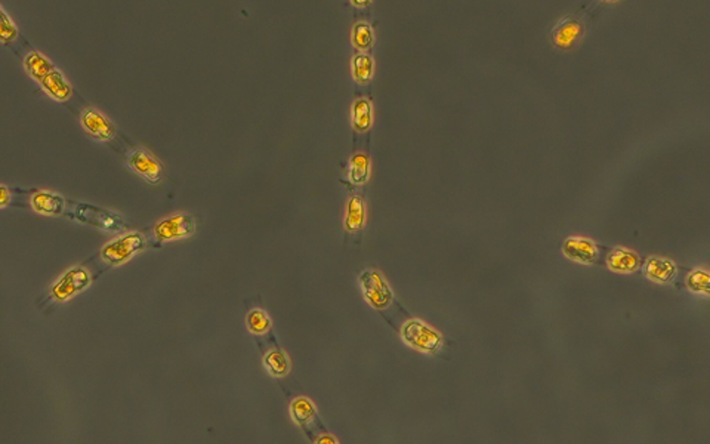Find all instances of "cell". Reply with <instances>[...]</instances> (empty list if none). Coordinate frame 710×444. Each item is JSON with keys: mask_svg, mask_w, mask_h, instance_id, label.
I'll return each instance as SVG.
<instances>
[{"mask_svg": "<svg viewBox=\"0 0 710 444\" xmlns=\"http://www.w3.org/2000/svg\"><path fill=\"white\" fill-rule=\"evenodd\" d=\"M30 201L31 208L44 215H61L66 211L64 197L51 191H34Z\"/></svg>", "mask_w": 710, "mask_h": 444, "instance_id": "cell-12", "label": "cell"}, {"mask_svg": "<svg viewBox=\"0 0 710 444\" xmlns=\"http://www.w3.org/2000/svg\"><path fill=\"white\" fill-rule=\"evenodd\" d=\"M360 285L364 296H366L369 304L373 308L385 310L392 304L394 293L380 273L375 270H367L361 273Z\"/></svg>", "mask_w": 710, "mask_h": 444, "instance_id": "cell-5", "label": "cell"}, {"mask_svg": "<svg viewBox=\"0 0 710 444\" xmlns=\"http://www.w3.org/2000/svg\"><path fill=\"white\" fill-rule=\"evenodd\" d=\"M83 129L99 141H111L116 135V128L110 120L95 109H86L80 116Z\"/></svg>", "mask_w": 710, "mask_h": 444, "instance_id": "cell-10", "label": "cell"}, {"mask_svg": "<svg viewBox=\"0 0 710 444\" xmlns=\"http://www.w3.org/2000/svg\"><path fill=\"white\" fill-rule=\"evenodd\" d=\"M353 5L354 6H369V5H372V2H369V0H354Z\"/></svg>", "mask_w": 710, "mask_h": 444, "instance_id": "cell-28", "label": "cell"}, {"mask_svg": "<svg viewBox=\"0 0 710 444\" xmlns=\"http://www.w3.org/2000/svg\"><path fill=\"white\" fill-rule=\"evenodd\" d=\"M584 27L577 18L567 16L557 24L552 30V42L557 48L562 51L573 49L579 40L583 37Z\"/></svg>", "mask_w": 710, "mask_h": 444, "instance_id": "cell-8", "label": "cell"}, {"mask_svg": "<svg viewBox=\"0 0 710 444\" xmlns=\"http://www.w3.org/2000/svg\"><path fill=\"white\" fill-rule=\"evenodd\" d=\"M353 44L360 51H367L373 45V30L366 23H358L353 31Z\"/></svg>", "mask_w": 710, "mask_h": 444, "instance_id": "cell-24", "label": "cell"}, {"mask_svg": "<svg viewBox=\"0 0 710 444\" xmlns=\"http://www.w3.org/2000/svg\"><path fill=\"white\" fill-rule=\"evenodd\" d=\"M290 412H292L293 419L299 423L300 427L308 425V423H311L317 418L314 405L305 397L296 398L290 405Z\"/></svg>", "mask_w": 710, "mask_h": 444, "instance_id": "cell-20", "label": "cell"}, {"mask_svg": "<svg viewBox=\"0 0 710 444\" xmlns=\"http://www.w3.org/2000/svg\"><path fill=\"white\" fill-rule=\"evenodd\" d=\"M364 218H366V209H364V201L361 196H353L348 201L345 227H347L350 233L360 231L364 226Z\"/></svg>", "mask_w": 710, "mask_h": 444, "instance_id": "cell-16", "label": "cell"}, {"mask_svg": "<svg viewBox=\"0 0 710 444\" xmlns=\"http://www.w3.org/2000/svg\"><path fill=\"white\" fill-rule=\"evenodd\" d=\"M158 241H173L191 237L196 233V221L191 215H175L158 221L153 227Z\"/></svg>", "mask_w": 710, "mask_h": 444, "instance_id": "cell-6", "label": "cell"}, {"mask_svg": "<svg viewBox=\"0 0 710 444\" xmlns=\"http://www.w3.org/2000/svg\"><path fill=\"white\" fill-rule=\"evenodd\" d=\"M128 165L132 171L147 179L150 184H160L163 181V166L150 153L142 148H133L128 153Z\"/></svg>", "mask_w": 710, "mask_h": 444, "instance_id": "cell-7", "label": "cell"}, {"mask_svg": "<svg viewBox=\"0 0 710 444\" xmlns=\"http://www.w3.org/2000/svg\"><path fill=\"white\" fill-rule=\"evenodd\" d=\"M16 36H18L16 27L14 26V23L11 21L6 12L2 9L0 11V40H2V44L8 45V44L14 42Z\"/></svg>", "mask_w": 710, "mask_h": 444, "instance_id": "cell-25", "label": "cell"}, {"mask_svg": "<svg viewBox=\"0 0 710 444\" xmlns=\"http://www.w3.org/2000/svg\"><path fill=\"white\" fill-rule=\"evenodd\" d=\"M246 323H248L249 331L255 335L267 333L271 328V320H270L268 314L263 310H259V308H255L248 314Z\"/></svg>", "mask_w": 710, "mask_h": 444, "instance_id": "cell-23", "label": "cell"}, {"mask_svg": "<svg viewBox=\"0 0 710 444\" xmlns=\"http://www.w3.org/2000/svg\"><path fill=\"white\" fill-rule=\"evenodd\" d=\"M40 85H42L44 91L55 101H67L73 94V89L67 84L63 73H59L58 70L45 77L42 82H40Z\"/></svg>", "mask_w": 710, "mask_h": 444, "instance_id": "cell-14", "label": "cell"}, {"mask_svg": "<svg viewBox=\"0 0 710 444\" xmlns=\"http://www.w3.org/2000/svg\"><path fill=\"white\" fill-rule=\"evenodd\" d=\"M0 193H2V196H0V206L6 208L8 201H9V190H8V187L6 186L0 187Z\"/></svg>", "mask_w": 710, "mask_h": 444, "instance_id": "cell-26", "label": "cell"}, {"mask_svg": "<svg viewBox=\"0 0 710 444\" xmlns=\"http://www.w3.org/2000/svg\"><path fill=\"white\" fill-rule=\"evenodd\" d=\"M315 443H338V440H335L332 435L329 434H324V437H320L315 440Z\"/></svg>", "mask_w": 710, "mask_h": 444, "instance_id": "cell-27", "label": "cell"}, {"mask_svg": "<svg viewBox=\"0 0 710 444\" xmlns=\"http://www.w3.org/2000/svg\"><path fill=\"white\" fill-rule=\"evenodd\" d=\"M370 172V158L369 156L357 153L351 157L350 161V179L354 184H366Z\"/></svg>", "mask_w": 710, "mask_h": 444, "instance_id": "cell-19", "label": "cell"}, {"mask_svg": "<svg viewBox=\"0 0 710 444\" xmlns=\"http://www.w3.org/2000/svg\"><path fill=\"white\" fill-rule=\"evenodd\" d=\"M74 218L83 224L106 230L110 233H120L125 228V221L120 215L88 203H80L74 209Z\"/></svg>", "mask_w": 710, "mask_h": 444, "instance_id": "cell-4", "label": "cell"}, {"mask_svg": "<svg viewBox=\"0 0 710 444\" xmlns=\"http://www.w3.org/2000/svg\"><path fill=\"white\" fill-rule=\"evenodd\" d=\"M24 69L27 70V73L34 79L37 80V82L40 84L45 77H48L51 73H54L56 69L55 66L49 61V59L42 55L40 52L37 51H33L30 52L26 58H24Z\"/></svg>", "mask_w": 710, "mask_h": 444, "instance_id": "cell-15", "label": "cell"}, {"mask_svg": "<svg viewBox=\"0 0 710 444\" xmlns=\"http://www.w3.org/2000/svg\"><path fill=\"white\" fill-rule=\"evenodd\" d=\"M686 288L697 295H710V276L703 270H693L686 277Z\"/></svg>", "mask_w": 710, "mask_h": 444, "instance_id": "cell-22", "label": "cell"}, {"mask_svg": "<svg viewBox=\"0 0 710 444\" xmlns=\"http://www.w3.org/2000/svg\"><path fill=\"white\" fill-rule=\"evenodd\" d=\"M562 252L567 258H570L580 264H595L599 258V248L589 238L572 237L567 238L562 245Z\"/></svg>", "mask_w": 710, "mask_h": 444, "instance_id": "cell-9", "label": "cell"}, {"mask_svg": "<svg viewBox=\"0 0 710 444\" xmlns=\"http://www.w3.org/2000/svg\"><path fill=\"white\" fill-rule=\"evenodd\" d=\"M373 122V111H372V104L367 99H358L354 103L353 107V125L355 131L358 132H366L370 129Z\"/></svg>", "mask_w": 710, "mask_h": 444, "instance_id": "cell-18", "label": "cell"}, {"mask_svg": "<svg viewBox=\"0 0 710 444\" xmlns=\"http://www.w3.org/2000/svg\"><path fill=\"white\" fill-rule=\"evenodd\" d=\"M147 248V240L141 233H129L121 236L101 249L99 255L107 266L117 267L125 264L133 255Z\"/></svg>", "mask_w": 710, "mask_h": 444, "instance_id": "cell-1", "label": "cell"}, {"mask_svg": "<svg viewBox=\"0 0 710 444\" xmlns=\"http://www.w3.org/2000/svg\"><path fill=\"white\" fill-rule=\"evenodd\" d=\"M263 366L275 378H284L290 370V361L286 353L281 350H271L263 355Z\"/></svg>", "mask_w": 710, "mask_h": 444, "instance_id": "cell-17", "label": "cell"}, {"mask_svg": "<svg viewBox=\"0 0 710 444\" xmlns=\"http://www.w3.org/2000/svg\"><path fill=\"white\" fill-rule=\"evenodd\" d=\"M676 266L675 262L667 258H660V256H653L648 258L644 264V273L645 276L656 283H671V281L676 277Z\"/></svg>", "mask_w": 710, "mask_h": 444, "instance_id": "cell-11", "label": "cell"}, {"mask_svg": "<svg viewBox=\"0 0 710 444\" xmlns=\"http://www.w3.org/2000/svg\"><path fill=\"white\" fill-rule=\"evenodd\" d=\"M91 274L85 267H74L69 270L51 288L46 302L49 304H61L66 302L78 292L85 291L91 285Z\"/></svg>", "mask_w": 710, "mask_h": 444, "instance_id": "cell-3", "label": "cell"}, {"mask_svg": "<svg viewBox=\"0 0 710 444\" xmlns=\"http://www.w3.org/2000/svg\"><path fill=\"white\" fill-rule=\"evenodd\" d=\"M353 74L358 84H369L373 76V59L367 54L355 55L353 59Z\"/></svg>", "mask_w": 710, "mask_h": 444, "instance_id": "cell-21", "label": "cell"}, {"mask_svg": "<svg viewBox=\"0 0 710 444\" xmlns=\"http://www.w3.org/2000/svg\"><path fill=\"white\" fill-rule=\"evenodd\" d=\"M401 338L412 348L428 354H437L444 344V339L438 332L416 318L404 323L401 329Z\"/></svg>", "mask_w": 710, "mask_h": 444, "instance_id": "cell-2", "label": "cell"}, {"mask_svg": "<svg viewBox=\"0 0 710 444\" xmlns=\"http://www.w3.org/2000/svg\"><path fill=\"white\" fill-rule=\"evenodd\" d=\"M607 266L616 273H634L642 266V261L635 252L617 248L608 253Z\"/></svg>", "mask_w": 710, "mask_h": 444, "instance_id": "cell-13", "label": "cell"}]
</instances>
